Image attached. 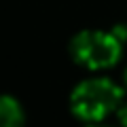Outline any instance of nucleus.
<instances>
[{
    "label": "nucleus",
    "instance_id": "1",
    "mask_svg": "<svg viewBox=\"0 0 127 127\" xmlns=\"http://www.w3.org/2000/svg\"><path fill=\"white\" fill-rule=\"evenodd\" d=\"M125 87L110 76H89L72 87L68 95V108L83 125L104 123L117 112L121 102L125 100Z\"/></svg>",
    "mask_w": 127,
    "mask_h": 127
},
{
    "label": "nucleus",
    "instance_id": "2",
    "mask_svg": "<svg viewBox=\"0 0 127 127\" xmlns=\"http://www.w3.org/2000/svg\"><path fill=\"white\" fill-rule=\"evenodd\" d=\"M123 47L125 42L112 30H81L70 38L68 55L89 72H104L121 62Z\"/></svg>",
    "mask_w": 127,
    "mask_h": 127
},
{
    "label": "nucleus",
    "instance_id": "3",
    "mask_svg": "<svg viewBox=\"0 0 127 127\" xmlns=\"http://www.w3.org/2000/svg\"><path fill=\"white\" fill-rule=\"evenodd\" d=\"M0 127H26V110L15 95L0 93Z\"/></svg>",
    "mask_w": 127,
    "mask_h": 127
},
{
    "label": "nucleus",
    "instance_id": "4",
    "mask_svg": "<svg viewBox=\"0 0 127 127\" xmlns=\"http://www.w3.org/2000/svg\"><path fill=\"white\" fill-rule=\"evenodd\" d=\"M114 117H117V121H119V127H127V100L121 102V106L117 108Z\"/></svg>",
    "mask_w": 127,
    "mask_h": 127
},
{
    "label": "nucleus",
    "instance_id": "5",
    "mask_svg": "<svg viewBox=\"0 0 127 127\" xmlns=\"http://www.w3.org/2000/svg\"><path fill=\"white\" fill-rule=\"evenodd\" d=\"M85 127H110V125H104V123H87Z\"/></svg>",
    "mask_w": 127,
    "mask_h": 127
},
{
    "label": "nucleus",
    "instance_id": "6",
    "mask_svg": "<svg viewBox=\"0 0 127 127\" xmlns=\"http://www.w3.org/2000/svg\"><path fill=\"white\" fill-rule=\"evenodd\" d=\"M123 87H125V91H127V68H125V72H123Z\"/></svg>",
    "mask_w": 127,
    "mask_h": 127
}]
</instances>
